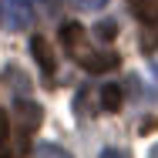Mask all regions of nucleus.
<instances>
[{
	"label": "nucleus",
	"instance_id": "obj_3",
	"mask_svg": "<svg viewBox=\"0 0 158 158\" xmlns=\"http://www.w3.org/2000/svg\"><path fill=\"white\" fill-rule=\"evenodd\" d=\"M131 14L141 24V51L158 47V0H128Z\"/></svg>",
	"mask_w": 158,
	"mask_h": 158
},
{
	"label": "nucleus",
	"instance_id": "obj_4",
	"mask_svg": "<svg viewBox=\"0 0 158 158\" xmlns=\"http://www.w3.org/2000/svg\"><path fill=\"white\" fill-rule=\"evenodd\" d=\"M34 20V0H0V27L27 31Z\"/></svg>",
	"mask_w": 158,
	"mask_h": 158
},
{
	"label": "nucleus",
	"instance_id": "obj_11",
	"mask_svg": "<svg viewBox=\"0 0 158 158\" xmlns=\"http://www.w3.org/2000/svg\"><path fill=\"white\" fill-rule=\"evenodd\" d=\"M148 158H158V145H155V148H152V155H148Z\"/></svg>",
	"mask_w": 158,
	"mask_h": 158
},
{
	"label": "nucleus",
	"instance_id": "obj_8",
	"mask_svg": "<svg viewBox=\"0 0 158 158\" xmlns=\"http://www.w3.org/2000/svg\"><path fill=\"white\" fill-rule=\"evenodd\" d=\"M71 7H77V10H101L108 0H67Z\"/></svg>",
	"mask_w": 158,
	"mask_h": 158
},
{
	"label": "nucleus",
	"instance_id": "obj_1",
	"mask_svg": "<svg viewBox=\"0 0 158 158\" xmlns=\"http://www.w3.org/2000/svg\"><path fill=\"white\" fill-rule=\"evenodd\" d=\"M40 125V108L17 98L14 108H0V158H27L34 152V131Z\"/></svg>",
	"mask_w": 158,
	"mask_h": 158
},
{
	"label": "nucleus",
	"instance_id": "obj_6",
	"mask_svg": "<svg viewBox=\"0 0 158 158\" xmlns=\"http://www.w3.org/2000/svg\"><path fill=\"white\" fill-rule=\"evenodd\" d=\"M98 94H101V111H118V108H121V91H118L114 84L101 88Z\"/></svg>",
	"mask_w": 158,
	"mask_h": 158
},
{
	"label": "nucleus",
	"instance_id": "obj_2",
	"mask_svg": "<svg viewBox=\"0 0 158 158\" xmlns=\"http://www.w3.org/2000/svg\"><path fill=\"white\" fill-rule=\"evenodd\" d=\"M61 47L77 67H84V71H91V74H108V71H118V67H121L118 51L98 47L94 40H91V34L84 31L77 20L61 24Z\"/></svg>",
	"mask_w": 158,
	"mask_h": 158
},
{
	"label": "nucleus",
	"instance_id": "obj_7",
	"mask_svg": "<svg viewBox=\"0 0 158 158\" xmlns=\"http://www.w3.org/2000/svg\"><path fill=\"white\" fill-rule=\"evenodd\" d=\"M34 152H37V158H71V152H67V148H61V145H51V141L37 145Z\"/></svg>",
	"mask_w": 158,
	"mask_h": 158
},
{
	"label": "nucleus",
	"instance_id": "obj_5",
	"mask_svg": "<svg viewBox=\"0 0 158 158\" xmlns=\"http://www.w3.org/2000/svg\"><path fill=\"white\" fill-rule=\"evenodd\" d=\"M31 54L34 61L40 64V74H44V81L47 84H54V71H57V57H54V51H51V44H47V37H34L31 40Z\"/></svg>",
	"mask_w": 158,
	"mask_h": 158
},
{
	"label": "nucleus",
	"instance_id": "obj_9",
	"mask_svg": "<svg viewBox=\"0 0 158 158\" xmlns=\"http://www.w3.org/2000/svg\"><path fill=\"white\" fill-rule=\"evenodd\" d=\"M101 158H131L125 152V148H104V152H101Z\"/></svg>",
	"mask_w": 158,
	"mask_h": 158
},
{
	"label": "nucleus",
	"instance_id": "obj_10",
	"mask_svg": "<svg viewBox=\"0 0 158 158\" xmlns=\"http://www.w3.org/2000/svg\"><path fill=\"white\" fill-rule=\"evenodd\" d=\"M152 128H155V118H145V121H141V125H138V131H141V135H148V131H152Z\"/></svg>",
	"mask_w": 158,
	"mask_h": 158
}]
</instances>
